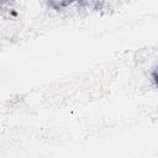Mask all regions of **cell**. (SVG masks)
Segmentation results:
<instances>
[{
	"label": "cell",
	"instance_id": "cell-1",
	"mask_svg": "<svg viewBox=\"0 0 158 158\" xmlns=\"http://www.w3.org/2000/svg\"><path fill=\"white\" fill-rule=\"evenodd\" d=\"M152 80H153V83L158 86V68H156V69L153 70V73H152Z\"/></svg>",
	"mask_w": 158,
	"mask_h": 158
},
{
	"label": "cell",
	"instance_id": "cell-2",
	"mask_svg": "<svg viewBox=\"0 0 158 158\" xmlns=\"http://www.w3.org/2000/svg\"><path fill=\"white\" fill-rule=\"evenodd\" d=\"M75 1H80V0H75Z\"/></svg>",
	"mask_w": 158,
	"mask_h": 158
}]
</instances>
